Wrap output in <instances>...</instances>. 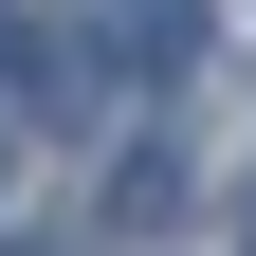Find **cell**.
<instances>
[{
  "label": "cell",
  "instance_id": "6da1fadb",
  "mask_svg": "<svg viewBox=\"0 0 256 256\" xmlns=\"http://www.w3.org/2000/svg\"><path fill=\"white\" fill-rule=\"evenodd\" d=\"M202 55V0H128V74H183Z\"/></svg>",
  "mask_w": 256,
  "mask_h": 256
},
{
  "label": "cell",
  "instance_id": "7a4b0ae2",
  "mask_svg": "<svg viewBox=\"0 0 256 256\" xmlns=\"http://www.w3.org/2000/svg\"><path fill=\"white\" fill-rule=\"evenodd\" d=\"M238 238H256V202H238Z\"/></svg>",
  "mask_w": 256,
  "mask_h": 256
}]
</instances>
